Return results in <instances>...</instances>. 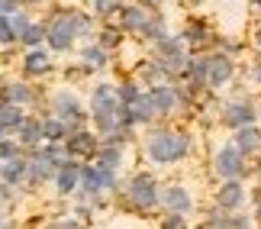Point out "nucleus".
Wrapping results in <instances>:
<instances>
[{
  "instance_id": "bb28decb",
  "label": "nucleus",
  "mask_w": 261,
  "mask_h": 229,
  "mask_svg": "<svg viewBox=\"0 0 261 229\" xmlns=\"http://www.w3.org/2000/svg\"><path fill=\"white\" fill-rule=\"evenodd\" d=\"M42 133H45L48 142H58V139L68 133V123H65L62 116H52V119H45V123H42Z\"/></svg>"
},
{
  "instance_id": "79ce46f5",
  "label": "nucleus",
  "mask_w": 261,
  "mask_h": 229,
  "mask_svg": "<svg viewBox=\"0 0 261 229\" xmlns=\"http://www.w3.org/2000/svg\"><path fill=\"white\" fill-rule=\"evenodd\" d=\"M258 42H261V36H258Z\"/></svg>"
},
{
  "instance_id": "ea45409f",
  "label": "nucleus",
  "mask_w": 261,
  "mask_h": 229,
  "mask_svg": "<svg viewBox=\"0 0 261 229\" xmlns=\"http://www.w3.org/2000/svg\"><path fill=\"white\" fill-rule=\"evenodd\" d=\"M0 133H4V123H0Z\"/></svg>"
},
{
  "instance_id": "4468645a",
  "label": "nucleus",
  "mask_w": 261,
  "mask_h": 229,
  "mask_svg": "<svg viewBox=\"0 0 261 229\" xmlns=\"http://www.w3.org/2000/svg\"><path fill=\"white\" fill-rule=\"evenodd\" d=\"M148 97H152V104H155V113H171L177 107V91H174V87L158 84V87L148 91Z\"/></svg>"
},
{
  "instance_id": "c85d7f7f",
  "label": "nucleus",
  "mask_w": 261,
  "mask_h": 229,
  "mask_svg": "<svg viewBox=\"0 0 261 229\" xmlns=\"http://www.w3.org/2000/svg\"><path fill=\"white\" fill-rule=\"evenodd\" d=\"M142 94L139 91V84H133V81H123L116 87V97H119V104H129V100H136V97Z\"/></svg>"
},
{
  "instance_id": "423d86ee",
  "label": "nucleus",
  "mask_w": 261,
  "mask_h": 229,
  "mask_svg": "<svg viewBox=\"0 0 261 229\" xmlns=\"http://www.w3.org/2000/svg\"><path fill=\"white\" fill-rule=\"evenodd\" d=\"M52 110H55V116H62L65 123H71V129H81L84 113H81V104H77V97L71 91H55Z\"/></svg>"
},
{
  "instance_id": "dca6fc26",
  "label": "nucleus",
  "mask_w": 261,
  "mask_h": 229,
  "mask_svg": "<svg viewBox=\"0 0 261 229\" xmlns=\"http://www.w3.org/2000/svg\"><path fill=\"white\" fill-rule=\"evenodd\" d=\"M26 171H29V162L23 155H13V158H7L4 162V171H0V177L4 181H10V184H19L26 177Z\"/></svg>"
},
{
  "instance_id": "412c9836",
  "label": "nucleus",
  "mask_w": 261,
  "mask_h": 229,
  "mask_svg": "<svg viewBox=\"0 0 261 229\" xmlns=\"http://www.w3.org/2000/svg\"><path fill=\"white\" fill-rule=\"evenodd\" d=\"M16 133H19V142H23V145H39V139H45L39 119H23V126H19Z\"/></svg>"
},
{
  "instance_id": "4c0bfd02",
  "label": "nucleus",
  "mask_w": 261,
  "mask_h": 229,
  "mask_svg": "<svg viewBox=\"0 0 261 229\" xmlns=\"http://www.w3.org/2000/svg\"><path fill=\"white\" fill-rule=\"evenodd\" d=\"M142 4H148V7H162V0H142Z\"/></svg>"
},
{
  "instance_id": "b1692460",
  "label": "nucleus",
  "mask_w": 261,
  "mask_h": 229,
  "mask_svg": "<svg viewBox=\"0 0 261 229\" xmlns=\"http://www.w3.org/2000/svg\"><path fill=\"white\" fill-rule=\"evenodd\" d=\"M97 162L103 168H110V171H116L119 162H123V152H119V145H100L97 148Z\"/></svg>"
},
{
  "instance_id": "5701e85b",
  "label": "nucleus",
  "mask_w": 261,
  "mask_h": 229,
  "mask_svg": "<svg viewBox=\"0 0 261 229\" xmlns=\"http://www.w3.org/2000/svg\"><path fill=\"white\" fill-rule=\"evenodd\" d=\"M26 74H48V55L42 52V48H29V55H26Z\"/></svg>"
},
{
  "instance_id": "ddd939ff",
  "label": "nucleus",
  "mask_w": 261,
  "mask_h": 229,
  "mask_svg": "<svg viewBox=\"0 0 261 229\" xmlns=\"http://www.w3.org/2000/svg\"><path fill=\"white\" fill-rule=\"evenodd\" d=\"M229 78H232V62H229L226 55H213V58H210V78H206V84L210 87H223Z\"/></svg>"
},
{
  "instance_id": "7c9ffc66",
  "label": "nucleus",
  "mask_w": 261,
  "mask_h": 229,
  "mask_svg": "<svg viewBox=\"0 0 261 229\" xmlns=\"http://www.w3.org/2000/svg\"><path fill=\"white\" fill-rule=\"evenodd\" d=\"M119 4H123V0H94V10H97L100 16H107V13H113Z\"/></svg>"
},
{
  "instance_id": "f8f14e48",
  "label": "nucleus",
  "mask_w": 261,
  "mask_h": 229,
  "mask_svg": "<svg viewBox=\"0 0 261 229\" xmlns=\"http://www.w3.org/2000/svg\"><path fill=\"white\" fill-rule=\"evenodd\" d=\"M162 203H165L171 213H187L190 207H194L190 194L184 191V187H177V184H174V187H165V191H162Z\"/></svg>"
},
{
  "instance_id": "f704fd0d",
  "label": "nucleus",
  "mask_w": 261,
  "mask_h": 229,
  "mask_svg": "<svg viewBox=\"0 0 261 229\" xmlns=\"http://www.w3.org/2000/svg\"><path fill=\"white\" fill-rule=\"evenodd\" d=\"M203 36H206L203 26H187V33H184V39H203Z\"/></svg>"
},
{
  "instance_id": "2eb2a0df",
  "label": "nucleus",
  "mask_w": 261,
  "mask_h": 229,
  "mask_svg": "<svg viewBox=\"0 0 261 229\" xmlns=\"http://www.w3.org/2000/svg\"><path fill=\"white\" fill-rule=\"evenodd\" d=\"M116 107H119L116 87L97 84V87H94V97H90V110H116Z\"/></svg>"
},
{
  "instance_id": "f03ea898",
  "label": "nucleus",
  "mask_w": 261,
  "mask_h": 229,
  "mask_svg": "<svg viewBox=\"0 0 261 229\" xmlns=\"http://www.w3.org/2000/svg\"><path fill=\"white\" fill-rule=\"evenodd\" d=\"M77 36V23H74V13H55L52 23H48V36L45 42L55 48V52H65V48H71Z\"/></svg>"
},
{
  "instance_id": "473e14b6",
  "label": "nucleus",
  "mask_w": 261,
  "mask_h": 229,
  "mask_svg": "<svg viewBox=\"0 0 261 229\" xmlns=\"http://www.w3.org/2000/svg\"><path fill=\"white\" fill-rule=\"evenodd\" d=\"M165 229H184L187 223H184V213H171L168 210V216H165V223H162Z\"/></svg>"
},
{
  "instance_id": "37998d69",
  "label": "nucleus",
  "mask_w": 261,
  "mask_h": 229,
  "mask_svg": "<svg viewBox=\"0 0 261 229\" xmlns=\"http://www.w3.org/2000/svg\"><path fill=\"white\" fill-rule=\"evenodd\" d=\"M0 200H4V197H0Z\"/></svg>"
},
{
  "instance_id": "a19ab883",
  "label": "nucleus",
  "mask_w": 261,
  "mask_h": 229,
  "mask_svg": "<svg viewBox=\"0 0 261 229\" xmlns=\"http://www.w3.org/2000/svg\"><path fill=\"white\" fill-rule=\"evenodd\" d=\"M0 226H4V220H0Z\"/></svg>"
},
{
  "instance_id": "4be33fe9",
  "label": "nucleus",
  "mask_w": 261,
  "mask_h": 229,
  "mask_svg": "<svg viewBox=\"0 0 261 229\" xmlns=\"http://www.w3.org/2000/svg\"><path fill=\"white\" fill-rule=\"evenodd\" d=\"M4 100H10V104H29L33 100V87L29 84H23V81H13V84H7L4 87Z\"/></svg>"
},
{
  "instance_id": "c03bdc74",
  "label": "nucleus",
  "mask_w": 261,
  "mask_h": 229,
  "mask_svg": "<svg viewBox=\"0 0 261 229\" xmlns=\"http://www.w3.org/2000/svg\"><path fill=\"white\" fill-rule=\"evenodd\" d=\"M258 4H261V0H258Z\"/></svg>"
},
{
  "instance_id": "a211bd4d",
  "label": "nucleus",
  "mask_w": 261,
  "mask_h": 229,
  "mask_svg": "<svg viewBox=\"0 0 261 229\" xmlns=\"http://www.w3.org/2000/svg\"><path fill=\"white\" fill-rule=\"evenodd\" d=\"M148 16L145 7H126L123 10V29H129V33H142V29L148 26Z\"/></svg>"
},
{
  "instance_id": "aec40b11",
  "label": "nucleus",
  "mask_w": 261,
  "mask_h": 229,
  "mask_svg": "<svg viewBox=\"0 0 261 229\" xmlns=\"http://www.w3.org/2000/svg\"><path fill=\"white\" fill-rule=\"evenodd\" d=\"M23 110H19V104H10V100H4L0 104V123H4V129H19L23 126Z\"/></svg>"
},
{
  "instance_id": "f257e3e1",
  "label": "nucleus",
  "mask_w": 261,
  "mask_h": 229,
  "mask_svg": "<svg viewBox=\"0 0 261 229\" xmlns=\"http://www.w3.org/2000/svg\"><path fill=\"white\" fill-rule=\"evenodd\" d=\"M145 152L158 165H174V162H180V158L190 152V139L180 136V133H168V129H162V133L148 136Z\"/></svg>"
},
{
  "instance_id": "9b49d317",
  "label": "nucleus",
  "mask_w": 261,
  "mask_h": 229,
  "mask_svg": "<svg viewBox=\"0 0 261 229\" xmlns=\"http://www.w3.org/2000/svg\"><path fill=\"white\" fill-rule=\"evenodd\" d=\"M242 197H245V187L239 184V177H226V184L219 187V194H216V203L223 207V210H236V207L242 203Z\"/></svg>"
},
{
  "instance_id": "9d476101",
  "label": "nucleus",
  "mask_w": 261,
  "mask_h": 229,
  "mask_svg": "<svg viewBox=\"0 0 261 229\" xmlns=\"http://www.w3.org/2000/svg\"><path fill=\"white\" fill-rule=\"evenodd\" d=\"M158 55L165 58V65L171 68H180V65H187V55H184V48H180V39H168V36H162L158 39Z\"/></svg>"
},
{
  "instance_id": "39448f33",
  "label": "nucleus",
  "mask_w": 261,
  "mask_h": 229,
  "mask_svg": "<svg viewBox=\"0 0 261 229\" xmlns=\"http://www.w3.org/2000/svg\"><path fill=\"white\" fill-rule=\"evenodd\" d=\"M242 148L239 145H223L216 152V174L219 177H242L245 174V162H242Z\"/></svg>"
},
{
  "instance_id": "6e6552de",
  "label": "nucleus",
  "mask_w": 261,
  "mask_h": 229,
  "mask_svg": "<svg viewBox=\"0 0 261 229\" xmlns=\"http://www.w3.org/2000/svg\"><path fill=\"white\" fill-rule=\"evenodd\" d=\"M255 119V110H252V104H245V100H236V104H226L223 107V123L226 126H236V129H242L248 126Z\"/></svg>"
},
{
  "instance_id": "7ed1b4c3",
  "label": "nucleus",
  "mask_w": 261,
  "mask_h": 229,
  "mask_svg": "<svg viewBox=\"0 0 261 229\" xmlns=\"http://www.w3.org/2000/svg\"><path fill=\"white\" fill-rule=\"evenodd\" d=\"M126 197L133 200L136 210H148V207H155L158 200H162V194H158V187H155V177L152 174H142V171L129 181Z\"/></svg>"
},
{
  "instance_id": "6ab92c4d",
  "label": "nucleus",
  "mask_w": 261,
  "mask_h": 229,
  "mask_svg": "<svg viewBox=\"0 0 261 229\" xmlns=\"http://www.w3.org/2000/svg\"><path fill=\"white\" fill-rule=\"evenodd\" d=\"M236 145L242 148L245 155H248V152H258V148H261V133H258V129H255L252 123H248V126H242V129H239V136H236Z\"/></svg>"
},
{
  "instance_id": "a878e982",
  "label": "nucleus",
  "mask_w": 261,
  "mask_h": 229,
  "mask_svg": "<svg viewBox=\"0 0 261 229\" xmlns=\"http://www.w3.org/2000/svg\"><path fill=\"white\" fill-rule=\"evenodd\" d=\"M45 36H48V26H42V23H29V29L23 33V39H19V42L29 45V48H39V42H45Z\"/></svg>"
},
{
  "instance_id": "cd10ccee",
  "label": "nucleus",
  "mask_w": 261,
  "mask_h": 229,
  "mask_svg": "<svg viewBox=\"0 0 261 229\" xmlns=\"http://www.w3.org/2000/svg\"><path fill=\"white\" fill-rule=\"evenodd\" d=\"M81 58L87 65H94V68H103L107 65V48L103 45H87L84 52H81Z\"/></svg>"
},
{
  "instance_id": "20e7f679",
  "label": "nucleus",
  "mask_w": 261,
  "mask_h": 229,
  "mask_svg": "<svg viewBox=\"0 0 261 229\" xmlns=\"http://www.w3.org/2000/svg\"><path fill=\"white\" fill-rule=\"evenodd\" d=\"M81 187L94 197V194H100V191H110V187H116V177H113V171L110 168H103V165H84L81 168Z\"/></svg>"
},
{
  "instance_id": "72a5a7b5",
  "label": "nucleus",
  "mask_w": 261,
  "mask_h": 229,
  "mask_svg": "<svg viewBox=\"0 0 261 229\" xmlns=\"http://www.w3.org/2000/svg\"><path fill=\"white\" fill-rule=\"evenodd\" d=\"M74 23H77V33H90V26H94V19L87 13H74Z\"/></svg>"
},
{
  "instance_id": "393cba45",
  "label": "nucleus",
  "mask_w": 261,
  "mask_h": 229,
  "mask_svg": "<svg viewBox=\"0 0 261 229\" xmlns=\"http://www.w3.org/2000/svg\"><path fill=\"white\" fill-rule=\"evenodd\" d=\"M187 78L194 84H203L210 78V58H190L187 62Z\"/></svg>"
},
{
  "instance_id": "1a4fd4ad",
  "label": "nucleus",
  "mask_w": 261,
  "mask_h": 229,
  "mask_svg": "<svg viewBox=\"0 0 261 229\" xmlns=\"http://www.w3.org/2000/svg\"><path fill=\"white\" fill-rule=\"evenodd\" d=\"M123 107H126V123H129V126L148 123V116L155 113V104H152V97H148V94H139L136 100H129V104H123Z\"/></svg>"
},
{
  "instance_id": "58836bf2",
  "label": "nucleus",
  "mask_w": 261,
  "mask_h": 229,
  "mask_svg": "<svg viewBox=\"0 0 261 229\" xmlns=\"http://www.w3.org/2000/svg\"><path fill=\"white\" fill-rule=\"evenodd\" d=\"M255 78H258V81H261V65H258V71H255Z\"/></svg>"
},
{
  "instance_id": "0eeeda50",
  "label": "nucleus",
  "mask_w": 261,
  "mask_h": 229,
  "mask_svg": "<svg viewBox=\"0 0 261 229\" xmlns=\"http://www.w3.org/2000/svg\"><path fill=\"white\" fill-rule=\"evenodd\" d=\"M77 181H81V165L74 162V158H65L62 165H58V174H55V187L58 194H71Z\"/></svg>"
},
{
  "instance_id": "f3484780",
  "label": "nucleus",
  "mask_w": 261,
  "mask_h": 229,
  "mask_svg": "<svg viewBox=\"0 0 261 229\" xmlns=\"http://www.w3.org/2000/svg\"><path fill=\"white\" fill-rule=\"evenodd\" d=\"M68 152H71V155H90V152H97V139L94 136H90V133H84V129H81V133H71V139H68Z\"/></svg>"
},
{
  "instance_id": "c9c22d12",
  "label": "nucleus",
  "mask_w": 261,
  "mask_h": 229,
  "mask_svg": "<svg viewBox=\"0 0 261 229\" xmlns=\"http://www.w3.org/2000/svg\"><path fill=\"white\" fill-rule=\"evenodd\" d=\"M16 10V0H0V13H13Z\"/></svg>"
},
{
  "instance_id": "e433bc0d",
  "label": "nucleus",
  "mask_w": 261,
  "mask_h": 229,
  "mask_svg": "<svg viewBox=\"0 0 261 229\" xmlns=\"http://www.w3.org/2000/svg\"><path fill=\"white\" fill-rule=\"evenodd\" d=\"M58 226H68V229H74V226H81V220H74V216H68V220H62Z\"/></svg>"
},
{
  "instance_id": "2f4dec72",
  "label": "nucleus",
  "mask_w": 261,
  "mask_h": 229,
  "mask_svg": "<svg viewBox=\"0 0 261 229\" xmlns=\"http://www.w3.org/2000/svg\"><path fill=\"white\" fill-rule=\"evenodd\" d=\"M13 155H19V145H13L10 139H0V162H7Z\"/></svg>"
},
{
  "instance_id": "c756f323",
  "label": "nucleus",
  "mask_w": 261,
  "mask_h": 229,
  "mask_svg": "<svg viewBox=\"0 0 261 229\" xmlns=\"http://www.w3.org/2000/svg\"><path fill=\"white\" fill-rule=\"evenodd\" d=\"M119 42H123V36H119L116 29H103V36H100V45H103L107 52H110V48H116Z\"/></svg>"
}]
</instances>
